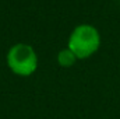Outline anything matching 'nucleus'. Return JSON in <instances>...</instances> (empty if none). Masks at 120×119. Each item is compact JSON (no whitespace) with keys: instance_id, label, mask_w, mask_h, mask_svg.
<instances>
[{"instance_id":"f257e3e1","label":"nucleus","mask_w":120,"mask_h":119,"mask_svg":"<svg viewBox=\"0 0 120 119\" xmlns=\"http://www.w3.org/2000/svg\"><path fill=\"white\" fill-rule=\"evenodd\" d=\"M101 46L99 31L91 24L77 25L68 36L67 48L77 56V59H87L92 56Z\"/></svg>"},{"instance_id":"f03ea898","label":"nucleus","mask_w":120,"mask_h":119,"mask_svg":"<svg viewBox=\"0 0 120 119\" xmlns=\"http://www.w3.org/2000/svg\"><path fill=\"white\" fill-rule=\"evenodd\" d=\"M6 62L8 69L21 77H28L38 69V55L28 44L13 45L6 55Z\"/></svg>"},{"instance_id":"7ed1b4c3","label":"nucleus","mask_w":120,"mask_h":119,"mask_svg":"<svg viewBox=\"0 0 120 119\" xmlns=\"http://www.w3.org/2000/svg\"><path fill=\"white\" fill-rule=\"evenodd\" d=\"M75 62H77V56L68 48L61 49L59 53H57V63H59L61 67H71Z\"/></svg>"}]
</instances>
